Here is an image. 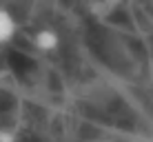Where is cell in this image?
<instances>
[{"instance_id": "6da1fadb", "label": "cell", "mask_w": 153, "mask_h": 142, "mask_svg": "<svg viewBox=\"0 0 153 142\" xmlns=\"http://www.w3.org/2000/svg\"><path fill=\"white\" fill-rule=\"evenodd\" d=\"M33 45H36V49L51 54V51H56L60 47V36L53 29H38L33 33Z\"/></svg>"}, {"instance_id": "7a4b0ae2", "label": "cell", "mask_w": 153, "mask_h": 142, "mask_svg": "<svg viewBox=\"0 0 153 142\" xmlns=\"http://www.w3.org/2000/svg\"><path fill=\"white\" fill-rule=\"evenodd\" d=\"M16 31H18V25H16V18L9 9L0 7V45H7L13 40Z\"/></svg>"}, {"instance_id": "3957f363", "label": "cell", "mask_w": 153, "mask_h": 142, "mask_svg": "<svg viewBox=\"0 0 153 142\" xmlns=\"http://www.w3.org/2000/svg\"><path fill=\"white\" fill-rule=\"evenodd\" d=\"M0 142H18V138H16L13 131H9V129H0Z\"/></svg>"}]
</instances>
